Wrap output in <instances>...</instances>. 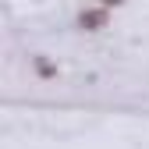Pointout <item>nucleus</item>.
I'll return each mask as SVG.
<instances>
[{
	"mask_svg": "<svg viewBox=\"0 0 149 149\" xmlns=\"http://www.w3.org/2000/svg\"><path fill=\"white\" fill-rule=\"evenodd\" d=\"M103 22H107V11H89V14L82 18L85 29H96V25H103Z\"/></svg>",
	"mask_w": 149,
	"mask_h": 149,
	"instance_id": "obj_1",
	"label": "nucleus"
}]
</instances>
